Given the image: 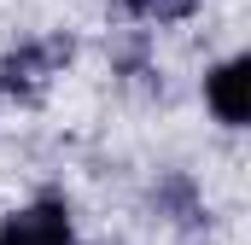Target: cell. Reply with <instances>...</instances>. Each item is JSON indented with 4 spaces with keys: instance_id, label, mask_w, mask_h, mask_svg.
Returning <instances> with one entry per match:
<instances>
[{
    "instance_id": "cell-1",
    "label": "cell",
    "mask_w": 251,
    "mask_h": 245,
    "mask_svg": "<svg viewBox=\"0 0 251 245\" xmlns=\"http://www.w3.org/2000/svg\"><path fill=\"white\" fill-rule=\"evenodd\" d=\"M0 245H70V216L64 204H29L0 222Z\"/></svg>"
},
{
    "instance_id": "cell-2",
    "label": "cell",
    "mask_w": 251,
    "mask_h": 245,
    "mask_svg": "<svg viewBox=\"0 0 251 245\" xmlns=\"http://www.w3.org/2000/svg\"><path fill=\"white\" fill-rule=\"evenodd\" d=\"M59 59H70V41L24 47V53L0 59V88H6V94H24V99H35V94H41V82H47V64H59Z\"/></svg>"
},
{
    "instance_id": "cell-3",
    "label": "cell",
    "mask_w": 251,
    "mask_h": 245,
    "mask_svg": "<svg viewBox=\"0 0 251 245\" xmlns=\"http://www.w3.org/2000/svg\"><path fill=\"white\" fill-rule=\"evenodd\" d=\"M210 111L222 122H246L251 117V59H228L210 76Z\"/></svg>"
},
{
    "instance_id": "cell-4",
    "label": "cell",
    "mask_w": 251,
    "mask_h": 245,
    "mask_svg": "<svg viewBox=\"0 0 251 245\" xmlns=\"http://www.w3.org/2000/svg\"><path fill=\"white\" fill-rule=\"evenodd\" d=\"M128 12H140V18H158V24H170V18H187L199 0H123Z\"/></svg>"
}]
</instances>
